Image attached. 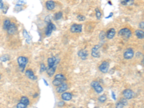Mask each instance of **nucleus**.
Masks as SVG:
<instances>
[{
  "mask_svg": "<svg viewBox=\"0 0 144 108\" xmlns=\"http://www.w3.org/2000/svg\"><path fill=\"white\" fill-rule=\"evenodd\" d=\"M70 30L71 32L73 33H78L81 32L82 31V25H78V24H74L71 26Z\"/></svg>",
  "mask_w": 144,
  "mask_h": 108,
  "instance_id": "nucleus-7",
  "label": "nucleus"
},
{
  "mask_svg": "<svg viewBox=\"0 0 144 108\" xmlns=\"http://www.w3.org/2000/svg\"><path fill=\"white\" fill-rule=\"evenodd\" d=\"M58 105L59 107H62L63 105H64V102H58Z\"/></svg>",
  "mask_w": 144,
  "mask_h": 108,
  "instance_id": "nucleus-39",
  "label": "nucleus"
},
{
  "mask_svg": "<svg viewBox=\"0 0 144 108\" xmlns=\"http://www.w3.org/2000/svg\"><path fill=\"white\" fill-rule=\"evenodd\" d=\"M17 62L18 64L20 66V68L22 71H23L25 70V66L27 65V63H28V59L27 58L25 57V56H20L17 58Z\"/></svg>",
  "mask_w": 144,
  "mask_h": 108,
  "instance_id": "nucleus-2",
  "label": "nucleus"
},
{
  "mask_svg": "<svg viewBox=\"0 0 144 108\" xmlns=\"http://www.w3.org/2000/svg\"><path fill=\"white\" fill-rule=\"evenodd\" d=\"M120 3L124 6H131L134 4V0H120Z\"/></svg>",
  "mask_w": 144,
  "mask_h": 108,
  "instance_id": "nucleus-18",
  "label": "nucleus"
},
{
  "mask_svg": "<svg viewBox=\"0 0 144 108\" xmlns=\"http://www.w3.org/2000/svg\"><path fill=\"white\" fill-rule=\"evenodd\" d=\"M4 9V3L3 2H0V9Z\"/></svg>",
  "mask_w": 144,
  "mask_h": 108,
  "instance_id": "nucleus-36",
  "label": "nucleus"
},
{
  "mask_svg": "<svg viewBox=\"0 0 144 108\" xmlns=\"http://www.w3.org/2000/svg\"><path fill=\"white\" fill-rule=\"evenodd\" d=\"M45 69H46L45 66L43 63H42V64L40 65V72H43V71H45Z\"/></svg>",
  "mask_w": 144,
  "mask_h": 108,
  "instance_id": "nucleus-34",
  "label": "nucleus"
},
{
  "mask_svg": "<svg viewBox=\"0 0 144 108\" xmlns=\"http://www.w3.org/2000/svg\"><path fill=\"white\" fill-rule=\"evenodd\" d=\"M107 96L106 95H104V94H103V95H101L99 97V101L100 102H102V103H103V102H104L106 100H107Z\"/></svg>",
  "mask_w": 144,
  "mask_h": 108,
  "instance_id": "nucleus-28",
  "label": "nucleus"
},
{
  "mask_svg": "<svg viewBox=\"0 0 144 108\" xmlns=\"http://www.w3.org/2000/svg\"><path fill=\"white\" fill-rule=\"evenodd\" d=\"M43 81H44V83H45V84L46 86H48V84L47 83V81H46L45 79H43Z\"/></svg>",
  "mask_w": 144,
  "mask_h": 108,
  "instance_id": "nucleus-41",
  "label": "nucleus"
},
{
  "mask_svg": "<svg viewBox=\"0 0 144 108\" xmlns=\"http://www.w3.org/2000/svg\"><path fill=\"white\" fill-rule=\"evenodd\" d=\"M115 34H116L115 30L114 28H111V29H110L109 30L107 31V32L106 34V37L108 39H112L115 37Z\"/></svg>",
  "mask_w": 144,
  "mask_h": 108,
  "instance_id": "nucleus-11",
  "label": "nucleus"
},
{
  "mask_svg": "<svg viewBox=\"0 0 144 108\" xmlns=\"http://www.w3.org/2000/svg\"><path fill=\"white\" fill-rule=\"evenodd\" d=\"M127 104H128V102H127V100H126V99H122L117 104L116 108H123V107L125 106Z\"/></svg>",
  "mask_w": 144,
  "mask_h": 108,
  "instance_id": "nucleus-19",
  "label": "nucleus"
},
{
  "mask_svg": "<svg viewBox=\"0 0 144 108\" xmlns=\"http://www.w3.org/2000/svg\"><path fill=\"white\" fill-rule=\"evenodd\" d=\"M2 0H0V2H2Z\"/></svg>",
  "mask_w": 144,
  "mask_h": 108,
  "instance_id": "nucleus-44",
  "label": "nucleus"
},
{
  "mask_svg": "<svg viewBox=\"0 0 144 108\" xmlns=\"http://www.w3.org/2000/svg\"><path fill=\"white\" fill-rule=\"evenodd\" d=\"M0 79H1V75H0Z\"/></svg>",
  "mask_w": 144,
  "mask_h": 108,
  "instance_id": "nucleus-43",
  "label": "nucleus"
},
{
  "mask_svg": "<svg viewBox=\"0 0 144 108\" xmlns=\"http://www.w3.org/2000/svg\"><path fill=\"white\" fill-rule=\"evenodd\" d=\"M91 85H92V86L94 89L95 92H96L97 94H100V93H102V92H103V88H102V86L100 85V84H99V81H92V84H91Z\"/></svg>",
  "mask_w": 144,
  "mask_h": 108,
  "instance_id": "nucleus-3",
  "label": "nucleus"
},
{
  "mask_svg": "<svg viewBox=\"0 0 144 108\" xmlns=\"http://www.w3.org/2000/svg\"><path fill=\"white\" fill-rule=\"evenodd\" d=\"M22 5L17 4V5H16V7H15V8H14V11H16V12H20V11L22 9Z\"/></svg>",
  "mask_w": 144,
  "mask_h": 108,
  "instance_id": "nucleus-31",
  "label": "nucleus"
},
{
  "mask_svg": "<svg viewBox=\"0 0 144 108\" xmlns=\"http://www.w3.org/2000/svg\"><path fill=\"white\" fill-rule=\"evenodd\" d=\"M23 35L25 36V38L26 39H30V35H28V33H27V30H23Z\"/></svg>",
  "mask_w": 144,
  "mask_h": 108,
  "instance_id": "nucleus-32",
  "label": "nucleus"
},
{
  "mask_svg": "<svg viewBox=\"0 0 144 108\" xmlns=\"http://www.w3.org/2000/svg\"><path fill=\"white\" fill-rule=\"evenodd\" d=\"M20 102L26 104L27 106L30 104V101H29V99L26 97H22L21 99H20Z\"/></svg>",
  "mask_w": 144,
  "mask_h": 108,
  "instance_id": "nucleus-23",
  "label": "nucleus"
},
{
  "mask_svg": "<svg viewBox=\"0 0 144 108\" xmlns=\"http://www.w3.org/2000/svg\"><path fill=\"white\" fill-rule=\"evenodd\" d=\"M135 34L137 36L138 38H139V39H143L144 32H143V30H137L135 31Z\"/></svg>",
  "mask_w": 144,
  "mask_h": 108,
  "instance_id": "nucleus-21",
  "label": "nucleus"
},
{
  "mask_svg": "<svg viewBox=\"0 0 144 108\" xmlns=\"http://www.w3.org/2000/svg\"><path fill=\"white\" fill-rule=\"evenodd\" d=\"M45 7L47 8L48 10H53L54 8H55V2L52 0H49V1H47L46 3H45Z\"/></svg>",
  "mask_w": 144,
  "mask_h": 108,
  "instance_id": "nucleus-15",
  "label": "nucleus"
},
{
  "mask_svg": "<svg viewBox=\"0 0 144 108\" xmlns=\"http://www.w3.org/2000/svg\"><path fill=\"white\" fill-rule=\"evenodd\" d=\"M55 79H60V80H62V81L66 80V77L63 74H56V76H55Z\"/></svg>",
  "mask_w": 144,
  "mask_h": 108,
  "instance_id": "nucleus-26",
  "label": "nucleus"
},
{
  "mask_svg": "<svg viewBox=\"0 0 144 108\" xmlns=\"http://www.w3.org/2000/svg\"><path fill=\"white\" fill-rule=\"evenodd\" d=\"M77 19L79 20V21H84L85 20V17L81 15V14H79L77 16Z\"/></svg>",
  "mask_w": 144,
  "mask_h": 108,
  "instance_id": "nucleus-33",
  "label": "nucleus"
},
{
  "mask_svg": "<svg viewBox=\"0 0 144 108\" xmlns=\"http://www.w3.org/2000/svg\"><path fill=\"white\" fill-rule=\"evenodd\" d=\"M61 98L64 101H69L72 99V94L69 92H64L61 94Z\"/></svg>",
  "mask_w": 144,
  "mask_h": 108,
  "instance_id": "nucleus-17",
  "label": "nucleus"
},
{
  "mask_svg": "<svg viewBox=\"0 0 144 108\" xmlns=\"http://www.w3.org/2000/svg\"><path fill=\"white\" fill-rule=\"evenodd\" d=\"M62 83H63V81H62V80H60V79H55L53 81V84L54 86H59V85H61Z\"/></svg>",
  "mask_w": 144,
  "mask_h": 108,
  "instance_id": "nucleus-25",
  "label": "nucleus"
},
{
  "mask_svg": "<svg viewBox=\"0 0 144 108\" xmlns=\"http://www.w3.org/2000/svg\"><path fill=\"white\" fill-rule=\"evenodd\" d=\"M78 56L82 60H86L88 56V52L86 50H81L78 52Z\"/></svg>",
  "mask_w": 144,
  "mask_h": 108,
  "instance_id": "nucleus-13",
  "label": "nucleus"
},
{
  "mask_svg": "<svg viewBox=\"0 0 144 108\" xmlns=\"http://www.w3.org/2000/svg\"><path fill=\"white\" fill-rule=\"evenodd\" d=\"M7 30L8 34H9V35H13V34H14V33L16 32V31H17L16 25H15L14 23H11Z\"/></svg>",
  "mask_w": 144,
  "mask_h": 108,
  "instance_id": "nucleus-12",
  "label": "nucleus"
},
{
  "mask_svg": "<svg viewBox=\"0 0 144 108\" xmlns=\"http://www.w3.org/2000/svg\"><path fill=\"white\" fill-rule=\"evenodd\" d=\"M25 75L30 79L32 80H36L37 79V78H36V76H35L33 71L30 69H28V70H26L25 71Z\"/></svg>",
  "mask_w": 144,
  "mask_h": 108,
  "instance_id": "nucleus-14",
  "label": "nucleus"
},
{
  "mask_svg": "<svg viewBox=\"0 0 144 108\" xmlns=\"http://www.w3.org/2000/svg\"><path fill=\"white\" fill-rule=\"evenodd\" d=\"M95 14H96L97 19V20H100L101 18H102V12H101V11L98 8L95 9Z\"/></svg>",
  "mask_w": 144,
  "mask_h": 108,
  "instance_id": "nucleus-24",
  "label": "nucleus"
},
{
  "mask_svg": "<svg viewBox=\"0 0 144 108\" xmlns=\"http://www.w3.org/2000/svg\"><path fill=\"white\" fill-rule=\"evenodd\" d=\"M62 17V12H58L55 14V19L56 20H61V18Z\"/></svg>",
  "mask_w": 144,
  "mask_h": 108,
  "instance_id": "nucleus-27",
  "label": "nucleus"
},
{
  "mask_svg": "<svg viewBox=\"0 0 144 108\" xmlns=\"http://www.w3.org/2000/svg\"><path fill=\"white\" fill-rule=\"evenodd\" d=\"M35 95H34V97L35 98V97H37L38 96V94H37V93H36V94H35Z\"/></svg>",
  "mask_w": 144,
  "mask_h": 108,
  "instance_id": "nucleus-42",
  "label": "nucleus"
},
{
  "mask_svg": "<svg viewBox=\"0 0 144 108\" xmlns=\"http://www.w3.org/2000/svg\"><path fill=\"white\" fill-rule=\"evenodd\" d=\"M99 45H95L92 49V56L94 58H99L100 56V53H99Z\"/></svg>",
  "mask_w": 144,
  "mask_h": 108,
  "instance_id": "nucleus-9",
  "label": "nucleus"
},
{
  "mask_svg": "<svg viewBox=\"0 0 144 108\" xmlns=\"http://www.w3.org/2000/svg\"><path fill=\"white\" fill-rule=\"evenodd\" d=\"M122 94H123V97L126 99H130L134 97V92L130 89H127L124 90Z\"/></svg>",
  "mask_w": 144,
  "mask_h": 108,
  "instance_id": "nucleus-5",
  "label": "nucleus"
},
{
  "mask_svg": "<svg viewBox=\"0 0 144 108\" xmlns=\"http://www.w3.org/2000/svg\"><path fill=\"white\" fill-rule=\"evenodd\" d=\"M112 15H113V13L112 12V13H110V14L109 16H108V17H106V18H110V17H112Z\"/></svg>",
  "mask_w": 144,
  "mask_h": 108,
  "instance_id": "nucleus-40",
  "label": "nucleus"
},
{
  "mask_svg": "<svg viewBox=\"0 0 144 108\" xmlns=\"http://www.w3.org/2000/svg\"><path fill=\"white\" fill-rule=\"evenodd\" d=\"M56 29V26L54 25V24H53L52 22H49L48 23V27H47V29L45 30V35L47 37H49V36L51 35L52 32L53 30H55Z\"/></svg>",
  "mask_w": 144,
  "mask_h": 108,
  "instance_id": "nucleus-8",
  "label": "nucleus"
},
{
  "mask_svg": "<svg viewBox=\"0 0 144 108\" xmlns=\"http://www.w3.org/2000/svg\"><path fill=\"white\" fill-rule=\"evenodd\" d=\"M134 56V51L132 48L126 49L123 53V57L125 59H131Z\"/></svg>",
  "mask_w": 144,
  "mask_h": 108,
  "instance_id": "nucleus-4",
  "label": "nucleus"
},
{
  "mask_svg": "<svg viewBox=\"0 0 144 108\" xmlns=\"http://www.w3.org/2000/svg\"><path fill=\"white\" fill-rule=\"evenodd\" d=\"M10 24H11L10 20H9V19H6V20L4 21V25H3V28H4V30H7L8 29L9 26L10 25Z\"/></svg>",
  "mask_w": 144,
  "mask_h": 108,
  "instance_id": "nucleus-22",
  "label": "nucleus"
},
{
  "mask_svg": "<svg viewBox=\"0 0 144 108\" xmlns=\"http://www.w3.org/2000/svg\"><path fill=\"white\" fill-rule=\"evenodd\" d=\"M56 68V66H54L53 67H48V69L47 70V74H48L49 76H52L54 74Z\"/></svg>",
  "mask_w": 144,
  "mask_h": 108,
  "instance_id": "nucleus-20",
  "label": "nucleus"
},
{
  "mask_svg": "<svg viewBox=\"0 0 144 108\" xmlns=\"http://www.w3.org/2000/svg\"><path fill=\"white\" fill-rule=\"evenodd\" d=\"M58 62V60H56V58L55 57H52V58H49L48 59V67H53L54 66H56V63Z\"/></svg>",
  "mask_w": 144,
  "mask_h": 108,
  "instance_id": "nucleus-16",
  "label": "nucleus"
},
{
  "mask_svg": "<svg viewBox=\"0 0 144 108\" xmlns=\"http://www.w3.org/2000/svg\"><path fill=\"white\" fill-rule=\"evenodd\" d=\"M68 89V85L66 83H62L61 85H59L58 87L56 89V92L58 93H63V92L66 91Z\"/></svg>",
  "mask_w": 144,
  "mask_h": 108,
  "instance_id": "nucleus-10",
  "label": "nucleus"
},
{
  "mask_svg": "<svg viewBox=\"0 0 144 108\" xmlns=\"http://www.w3.org/2000/svg\"><path fill=\"white\" fill-rule=\"evenodd\" d=\"M106 37V33L104 31H101L100 34H99V39L100 40H104Z\"/></svg>",
  "mask_w": 144,
  "mask_h": 108,
  "instance_id": "nucleus-30",
  "label": "nucleus"
},
{
  "mask_svg": "<svg viewBox=\"0 0 144 108\" xmlns=\"http://www.w3.org/2000/svg\"><path fill=\"white\" fill-rule=\"evenodd\" d=\"M109 67H110L109 63L107 62V61H103V62L100 64V66H99V71H100L101 72H102V73L105 74V73H107V72L108 71V70H109Z\"/></svg>",
  "mask_w": 144,
  "mask_h": 108,
  "instance_id": "nucleus-6",
  "label": "nucleus"
},
{
  "mask_svg": "<svg viewBox=\"0 0 144 108\" xmlns=\"http://www.w3.org/2000/svg\"><path fill=\"white\" fill-rule=\"evenodd\" d=\"M143 25H144V22H143V21H142L140 24H139V27H140V28H141L142 30H143V27H144V26H143Z\"/></svg>",
  "mask_w": 144,
  "mask_h": 108,
  "instance_id": "nucleus-35",
  "label": "nucleus"
},
{
  "mask_svg": "<svg viewBox=\"0 0 144 108\" xmlns=\"http://www.w3.org/2000/svg\"><path fill=\"white\" fill-rule=\"evenodd\" d=\"M118 35L120 36H121L122 38L126 39V40H128L129 39L130 37H131V35H132V32L130 31V29L127 28V27H125V28H122L121 29L119 32H118Z\"/></svg>",
  "mask_w": 144,
  "mask_h": 108,
  "instance_id": "nucleus-1",
  "label": "nucleus"
},
{
  "mask_svg": "<svg viewBox=\"0 0 144 108\" xmlns=\"http://www.w3.org/2000/svg\"><path fill=\"white\" fill-rule=\"evenodd\" d=\"M8 58H9V57H8V56L6 55V56H3V57L1 58V59H2H2H4L3 61H7V60H8Z\"/></svg>",
  "mask_w": 144,
  "mask_h": 108,
  "instance_id": "nucleus-37",
  "label": "nucleus"
},
{
  "mask_svg": "<svg viewBox=\"0 0 144 108\" xmlns=\"http://www.w3.org/2000/svg\"><path fill=\"white\" fill-rule=\"evenodd\" d=\"M17 108H27V105L20 102L17 104Z\"/></svg>",
  "mask_w": 144,
  "mask_h": 108,
  "instance_id": "nucleus-29",
  "label": "nucleus"
},
{
  "mask_svg": "<svg viewBox=\"0 0 144 108\" xmlns=\"http://www.w3.org/2000/svg\"><path fill=\"white\" fill-rule=\"evenodd\" d=\"M112 97L113 98L114 100H116V97H115V93L113 92H112Z\"/></svg>",
  "mask_w": 144,
  "mask_h": 108,
  "instance_id": "nucleus-38",
  "label": "nucleus"
},
{
  "mask_svg": "<svg viewBox=\"0 0 144 108\" xmlns=\"http://www.w3.org/2000/svg\"><path fill=\"white\" fill-rule=\"evenodd\" d=\"M72 108H76V107H72Z\"/></svg>",
  "mask_w": 144,
  "mask_h": 108,
  "instance_id": "nucleus-45",
  "label": "nucleus"
}]
</instances>
